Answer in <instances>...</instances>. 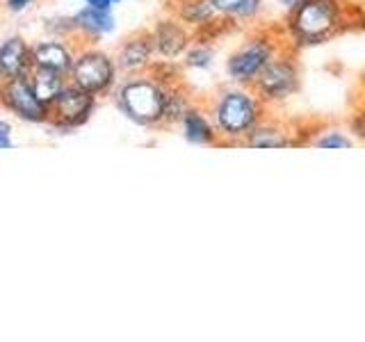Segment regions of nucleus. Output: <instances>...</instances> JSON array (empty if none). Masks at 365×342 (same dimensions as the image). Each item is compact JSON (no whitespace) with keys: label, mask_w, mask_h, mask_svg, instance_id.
<instances>
[{"label":"nucleus","mask_w":365,"mask_h":342,"mask_svg":"<svg viewBox=\"0 0 365 342\" xmlns=\"http://www.w3.org/2000/svg\"><path fill=\"white\" fill-rule=\"evenodd\" d=\"M262 103L265 100L258 94H251L242 87H231L217 94L210 114L220 137H233V140L247 137L262 121Z\"/></svg>","instance_id":"nucleus-1"},{"label":"nucleus","mask_w":365,"mask_h":342,"mask_svg":"<svg viewBox=\"0 0 365 342\" xmlns=\"http://www.w3.org/2000/svg\"><path fill=\"white\" fill-rule=\"evenodd\" d=\"M117 103L125 117L133 119L135 123H165L167 85L158 83L153 78H133L121 85Z\"/></svg>","instance_id":"nucleus-2"},{"label":"nucleus","mask_w":365,"mask_h":342,"mask_svg":"<svg viewBox=\"0 0 365 342\" xmlns=\"http://www.w3.org/2000/svg\"><path fill=\"white\" fill-rule=\"evenodd\" d=\"M340 26V3L338 0H302L292 7L290 30L304 43H317Z\"/></svg>","instance_id":"nucleus-3"},{"label":"nucleus","mask_w":365,"mask_h":342,"mask_svg":"<svg viewBox=\"0 0 365 342\" xmlns=\"http://www.w3.org/2000/svg\"><path fill=\"white\" fill-rule=\"evenodd\" d=\"M117 66L119 64L114 62L108 53L87 48V51L76 55L68 80H71L73 85H78L80 89H85V91H89V94L98 96L114 85Z\"/></svg>","instance_id":"nucleus-4"},{"label":"nucleus","mask_w":365,"mask_h":342,"mask_svg":"<svg viewBox=\"0 0 365 342\" xmlns=\"http://www.w3.org/2000/svg\"><path fill=\"white\" fill-rule=\"evenodd\" d=\"M277 57V43L265 37L249 39L245 46L228 57L226 73L237 85H254L256 78L265 71V66Z\"/></svg>","instance_id":"nucleus-5"},{"label":"nucleus","mask_w":365,"mask_h":342,"mask_svg":"<svg viewBox=\"0 0 365 342\" xmlns=\"http://www.w3.org/2000/svg\"><path fill=\"white\" fill-rule=\"evenodd\" d=\"M3 105L23 121L30 123L51 121V108L37 96L28 76L3 80Z\"/></svg>","instance_id":"nucleus-6"},{"label":"nucleus","mask_w":365,"mask_h":342,"mask_svg":"<svg viewBox=\"0 0 365 342\" xmlns=\"http://www.w3.org/2000/svg\"><path fill=\"white\" fill-rule=\"evenodd\" d=\"M297 83H299V73L294 62L290 57L277 55L256 78L254 89L262 100H283L297 89Z\"/></svg>","instance_id":"nucleus-7"},{"label":"nucleus","mask_w":365,"mask_h":342,"mask_svg":"<svg viewBox=\"0 0 365 342\" xmlns=\"http://www.w3.org/2000/svg\"><path fill=\"white\" fill-rule=\"evenodd\" d=\"M96 105V96L89 94V91L80 89L68 80V85L57 100L51 105V121L66 125V128H76V125L85 123L89 119L91 110Z\"/></svg>","instance_id":"nucleus-8"},{"label":"nucleus","mask_w":365,"mask_h":342,"mask_svg":"<svg viewBox=\"0 0 365 342\" xmlns=\"http://www.w3.org/2000/svg\"><path fill=\"white\" fill-rule=\"evenodd\" d=\"M32 68V48L21 37H9L0 46V76L3 80L28 76Z\"/></svg>","instance_id":"nucleus-9"},{"label":"nucleus","mask_w":365,"mask_h":342,"mask_svg":"<svg viewBox=\"0 0 365 342\" xmlns=\"http://www.w3.org/2000/svg\"><path fill=\"white\" fill-rule=\"evenodd\" d=\"M73 60H76V55L71 53V48L57 39L32 46V66H37V68L68 76L71 73Z\"/></svg>","instance_id":"nucleus-10"},{"label":"nucleus","mask_w":365,"mask_h":342,"mask_svg":"<svg viewBox=\"0 0 365 342\" xmlns=\"http://www.w3.org/2000/svg\"><path fill=\"white\" fill-rule=\"evenodd\" d=\"M155 53V43H153V34H140L130 41H125L119 53H117V64L123 71H140L148 62H151V55Z\"/></svg>","instance_id":"nucleus-11"},{"label":"nucleus","mask_w":365,"mask_h":342,"mask_svg":"<svg viewBox=\"0 0 365 342\" xmlns=\"http://www.w3.org/2000/svg\"><path fill=\"white\" fill-rule=\"evenodd\" d=\"M180 125H182V137L192 144L208 146V144H215L217 140H220V133H217L215 121H210L197 108H190L185 112V117L180 119Z\"/></svg>","instance_id":"nucleus-12"},{"label":"nucleus","mask_w":365,"mask_h":342,"mask_svg":"<svg viewBox=\"0 0 365 342\" xmlns=\"http://www.w3.org/2000/svg\"><path fill=\"white\" fill-rule=\"evenodd\" d=\"M155 53L165 57H176L187 46V30L176 21H163L153 32Z\"/></svg>","instance_id":"nucleus-13"},{"label":"nucleus","mask_w":365,"mask_h":342,"mask_svg":"<svg viewBox=\"0 0 365 342\" xmlns=\"http://www.w3.org/2000/svg\"><path fill=\"white\" fill-rule=\"evenodd\" d=\"M28 80H30L32 89L37 91V96H39L48 108L57 100V96L62 94L64 87L68 85V80H66L64 73L46 71V68H37V66H32V68H30Z\"/></svg>","instance_id":"nucleus-14"},{"label":"nucleus","mask_w":365,"mask_h":342,"mask_svg":"<svg viewBox=\"0 0 365 342\" xmlns=\"http://www.w3.org/2000/svg\"><path fill=\"white\" fill-rule=\"evenodd\" d=\"M73 28L87 34V37H101V34H108L114 30V16L110 14V9H98L87 5L83 11L76 14Z\"/></svg>","instance_id":"nucleus-15"},{"label":"nucleus","mask_w":365,"mask_h":342,"mask_svg":"<svg viewBox=\"0 0 365 342\" xmlns=\"http://www.w3.org/2000/svg\"><path fill=\"white\" fill-rule=\"evenodd\" d=\"M245 144L251 148H285L292 146V137H288L283 128L267 121H260L254 130L245 137Z\"/></svg>","instance_id":"nucleus-16"},{"label":"nucleus","mask_w":365,"mask_h":342,"mask_svg":"<svg viewBox=\"0 0 365 342\" xmlns=\"http://www.w3.org/2000/svg\"><path fill=\"white\" fill-rule=\"evenodd\" d=\"M210 3L217 9V14L228 19H249L260 7V0H210Z\"/></svg>","instance_id":"nucleus-17"},{"label":"nucleus","mask_w":365,"mask_h":342,"mask_svg":"<svg viewBox=\"0 0 365 342\" xmlns=\"http://www.w3.org/2000/svg\"><path fill=\"white\" fill-rule=\"evenodd\" d=\"M217 16V9L210 0H192L180 7V19L190 23V26H205L208 21Z\"/></svg>","instance_id":"nucleus-18"},{"label":"nucleus","mask_w":365,"mask_h":342,"mask_svg":"<svg viewBox=\"0 0 365 342\" xmlns=\"http://www.w3.org/2000/svg\"><path fill=\"white\" fill-rule=\"evenodd\" d=\"M313 144L319 146V148H349L351 140L342 135V133H338V130H329V133H324L322 137H319V140H315Z\"/></svg>","instance_id":"nucleus-19"},{"label":"nucleus","mask_w":365,"mask_h":342,"mask_svg":"<svg viewBox=\"0 0 365 342\" xmlns=\"http://www.w3.org/2000/svg\"><path fill=\"white\" fill-rule=\"evenodd\" d=\"M185 62H187V66H201V68H205V66H210V62H212V51L205 48V46H197V48L187 53Z\"/></svg>","instance_id":"nucleus-20"},{"label":"nucleus","mask_w":365,"mask_h":342,"mask_svg":"<svg viewBox=\"0 0 365 342\" xmlns=\"http://www.w3.org/2000/svg\"><path fill=\"white\" fill-rule=\"evenodd\" d=\"M0 144H3V148L11 146V128H9L7 121L0 123Z\"/></svg>","instance_id":"nucleus-21"},{"label":"nucleus","mask_w":365,"mask_h":342,"mask_svg":"<svg viewBox=\"0 0 365 342\" xmlns=\"http://www.w3.org/2000/svg\"><path fill=\"white\" fill-rule=\"evenodd\" d=\"M30 3H32V0H5V5H7L9 11H23Z\"/></svg>","instance_id":"nucleus-22"},{"label":"nucleus","mask_w":365,"mask_h":342,"mask_svg":"<svg viewBox=\"0 0 365 342\" xmlns=\"http://www.w3.org/2000/svg\"><path fill=\"white\" fill-rule=\"evenodd\" d=\"M121 3V0H87V5L91 7H98V9H110L112 5Z\"/></svg>","instance_id":"nucleus-23"},{"label":"nucleus","mask_w":365,"mask_h":342,"mask_svg":"<svg viewBox=\"0 0 365 342\" xmlns=\"http://www.w3.org/2000/svg\"><path fill=\"white\" fill-rule=\"evenodd\" d=\"M354 133L365 140V114H359V117L354 119Z\"/></svg>","instance_id":"nucleus-24"},{"label":"nucleus","mask_w":365,"mask_h":342,"mask_svg":"<svg viewBox=\"0 0 365 342\" xmlns=\"http://www.w3.org/2000/svg\"><path fill=\"white\" fill-rule=\"evenodd\" d=\"M281 3H283L285 7H290V9H292V7H297V5H299L302 0H281Z\"/></svg>","instance_id":"nucleus-25"}]
</instances>
